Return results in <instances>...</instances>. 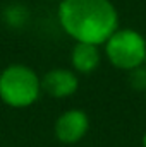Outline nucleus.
Returning <instances> with one entry per match:
<instances>
[{"label":"nucleus","mask_w":146,"mask_h":147,"mask_svg":"<svg viewBox=\"0 0 146 147\" xmlns=\"http://www.w3.org/2000/svg\"><path fill=\"white\" fill-rule=\"evenodd\" d=\"M53 2H60V0H53Z\"/></svg>","instance_id":"nucleus-10"},{"label":"nucleus","mask_w":146,"mask_h":147,"mask_svg":"<svg viewBox=\"0 0 146 147\" xmlns=\"http://www.w3.org/2000/svg\"><path fill=\"white\" fill-rule=\"evenodd\" d=\"M145 98H146V91H145Z\"/></svg>","instance_id":"nucleus-11"},{"label":"nucleus","mask_w":146,"mask_h":147,"mask_svg":"<svg viewBox=\"0 0 146 147\" xmlns=\"http://www.w3.org/2000/svg\"><path fill=\"white\" fill-rule=\"evenodd\" d=\"M105 57L119 70H134L145 65L146 39L136 29H117L105 41Z\"/></svg>","instance_id":"nucleus-3"},{"label":"nucleus","mask_w":146,"mask_h":147,"mask_svg":"<svg viewBox=\"0 0 146 147\" xmlns=\"http://www.w3.org/2000/svg\"><path fill=\"white\" fill-rule=\"evenodd\" d=\"M89 128V118L81 110L64 111L55 121V137L62 144H76L79 142Z\"/></svg>","instance_id":"nucleus-4"},{"label":"nucleus","mask_w":146,"mask_h":147,"mask_svg":"<svg viewBox=\"0 0 146 147\" xmlns=\"http://www.w3.org/2000/svg\"><path fill=\"white\" fill-rule=\"evenodd\" d=\"M143 147H146V134H145V137H143Z\"/></svg>","instance_id":"nucleus-8"},{"label":"nucleus","mask_w":146,"mask_h":147,"mask_svg":"<svg viewBox=\"0 0 146 147\" xmlns=\"http://www.w3.org/2000/svg\"><path fill=\"white\" fill-rule=\"evenodd\" d=\"M131 86L134 89H143V91H146V69H145V65L131 70Z\"/></svg>","instance_id":"nucleus-7"},{"label":"nucleus","mask_w":146,"mask_h":147,"mask_svg":"<svg viewBox=\"0 0 146 147\" xmlns=\"http://www.w3.org/2000/svg\"><path fill=\"white\" fill-rule=\"evenodd\" d=\"M100 60H102V55H100L96 45H89V43H76L74 45L71 62H72V67L76 72L91 74L93 70L98 69Z\"/></svg>","instance_id":"nucleus-6"},{"label":"nucleus","mask_w":146,"mask_h":147,"mask_svg":"<svg viewBox=\"0 0 146 147\" xmlns=\"http://www.w3.org/2000/svg\"><path fill=\"white\" fill-rule=\"evenodd\" d=\"M41 94V79L23 63L7 65L0 72V99L10 108H28Z\"/></svg>","instance_id":"nucleus-2"},{"label":"nucleus","mask_w":146,"mask_h":147,"mask_svg":"<svg viewBox=\"0 0 146 147\" xmlns=\"http://www.w3.org/2000/svg\"><path fill=\"white\" fill-rule=\"evenodd\" d=\"M79 87V79L74 70L69 69H52L41 79V89L52 98H69L76 94Z\"/></svg>","instance_id":"nucleus-5"},{"label":"nucleus","mask_w":146,"mask_h":147,"mask_svg":"<svg viewBox=\"0 0 146 147\" xmlns=\"http://www.w3.org/2000/svg\"><path fill=\"white\" fill-rule=\"evenodd\" d=\"M145 69H146V58H145Z\"/></svg>","instance_id":"nucleus-9"},{"label":"nucleus","mask_w":146,"mask_h":147,"mask_svg":"<svg viewBox=\"0 0 146 147\" xmlns=\"http://www.w3.org/2000/svg\"><path fill=\"white\" fill-rule=\"evenodd\" d=\"M59 22L76 43L100 46L119 29V12L110 0H60Z\"/></svg>","instance_id":"nucleus-1"}]
</instances>
